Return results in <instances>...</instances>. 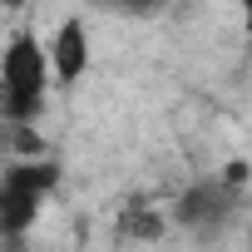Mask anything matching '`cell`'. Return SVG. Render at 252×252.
Here are the masks:
<instances>
[{
	"label": "cell",
	"instance_id": "cell-1",
	"mask_svg": "<svg viewBox=\"0 0 252 252\" xmlns=\"http://www.w3.org/2000/svg\"><path fill=\"white\" fill-rule=\"evenodd\" d=\"M45 50L35 45V35H20L10 50H5V69H0V109L10 119H30L45 99Z\"/></svg>",
	"mask_w": 252,
	"mask_h": 252
},
{
	"label": "cell",
	"instance_id": "cell-2",
	"mask_svg": "<svg viewBox=\"0 0 252 252\" xmlns=\"http://www.w3.org/2000/svg\"><path fill=\"white\" fill-rule=\"evenodd\" d=\"M55 188V168L50 163H20L10 173H0V227L5 232H25L35 222L40 198Z\"/></svg>",
	"mask_w": 252,
	"mask_h": 252
},
{
	"label": "cell",
	"instance_id": "cell-3",
	"mask_svg": "<svg viewBox=\"0 0 252 252\" xmlns=\"http://www.w3.org/2000/svg\"><path fill=\"white\" fill-rule=\"evenodd\" d=\"M45 64H50L55 79H64V84L84 74V64H89V45H84V25H79V20H64V25H60V35H55Z\"/></svg>",
	"mask_w": 252,
	"mask_h": 252
},
{
	"label": "cell",
	"instance_id": "cell-4",
	"mask_svg": "<svg viewBox=\"0 0 252 252\" xmlns=\"http://www.w3.org/2000/svg\"><path fill=\"white\" fill-rule=\"evenodd\" d=\"M227 183L242 188V183H247V163H227Z\"/></svg>",
	"mask_w": 252,
	"mask_h": 252
},
{
	"label": "cell",
	"instance_id": "cell-5",
	"mask_svg": "<svg viewBox=\"0 0 252 252\" xmlns=\"http://www.w3.org/2000/svg\"><path fill=\"white\" fill-rule=\"evenodd\" d=\"M0 5H10V10H15V5H25V0H0Z\"/></svg>",
	"mask_w": 252,
	"mask_h": 252
},
{
	"label": "cell",
	"instance_id": "cell-6",
	"mask_svg": "<svg viewBox=\"0 0 252 252\" xmlns=\"http://www.w3.org/2000/svg\"><path fill=\"white\" fill-rule=\"evenodd\" d=\"M119 5H144V0H119Z\"/></svg>",
	"mask_w": 252,
	"mask_h": 252
}]
</instances>
